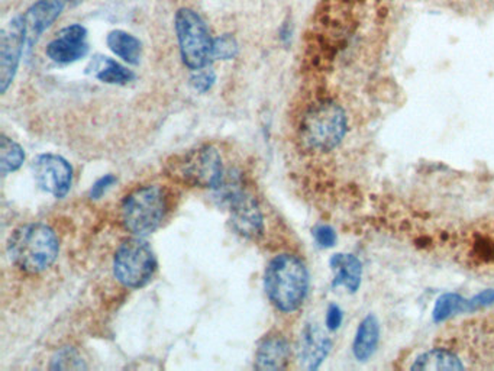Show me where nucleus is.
<instances>
[{"instance_id": "nucleus-14", "label": "nucleus", "mask_w": 494, "mask_h": 371, "mask_svg": "<svg viewBox=\"0 0 494 371\" xmlns=\"http://www.w3.org/2000/svg\"><path fill=\"white\" fill-rule=\"evenodd\" d=\"M290 343L285 336L274 334L265 336L258 345L255 354V368L257 370H281L287 367L290 359Z\"/></svg>"}, {"instance_id": "nucleus-17", "label": "nucleus", "mask_w": 494, "mask_h": 371, "mask_svg": "<svg viewBox=\"0 0 494 371\" xmlns=\"http://www.w3.org/2000/svg\"><path fill=\"white\" fill-rule=\"evenodd\" d=\"M106 43L114 54H116L119 59H122L123 61H127L128 64L137 66L139 63L141 54H143V47H141V43L137 36L121 31V29H116V31H112L107 36Z\"/></svg>"}, {"instance_id": "nucleus-22", "label": "nucleus", "mask_w": 494, "mask_h": 371, "mask_svg": "<svg viewBox=\"0 0 494 371\" xmlns=\"http://www.w3.org/2000/svg\"><path fill=\"white\" fill-rule=\"evenodd\" d=\"M86 364L74 348H63L52 357L51 370H84Z\"/></svg>"}, {"instance_id": "nucleus-15", "label": "nucleus", "mask_w": 494, "mask_h": 371, "mask_svg": "<svg viewBox=\"0 0 494 371\" xmlns=\"http://www.w3.org/2000/svg\"><path fill=\"white\" fill-rule=\"evenodd\" d=\"M331 267L335 272L333 286H344L349 292H356L361 283V263L349 254H335L331 258Z\"/></svg>"}, {"instance_id": "nucleus-18", "label": "nucleus", "mask_w": 494, "mask_h": 371, "mask_svg": "<svg viewBox=\"0 0 494 371\" xmlns=\"http://www.w3.org/2000/svg\"><path fill=\"white\" fill-rule=\"evenodd\" d=\"M91 66L95 70L96 79L100 80L102 83L128 84L135 79L131 70H128L109 57H99V59H95Z\"/></svg>"}, {"instance_id": "nucleus-11", "label": "nucleus", "mask_w": 494, "mask_h": 371, "mask_svg": "<svg viewBox=\"0 0 494 371\" xmlns=\"http://www.w3.org/2000/svg\"><path fill=\"white\" fill-rule=\"evenodd\" d=\"M89 52L88 31L82 25L74 24L59 31L56 40L48 43L45 54L54 63L70 64L83 59Z\"/></svg>"}, {"instance_id": "nucleus-7", "label": "nucleus", "mask_w": 494, "mask_h": 371, "mask_svg": "<svg viewBox=\"0 0 494 371\" xmlns=\"http://www.w3.org/2000/svg\"><path fill=\"white\" fill-rule=\"evenodd\" d=\"M157 269L155 254L143 237L122 242L114 258V274L121 285L139 288L150 283Z\"/></svg>"}, {"instance_id": "nucleus-4", "label": "nucleus", "mask_w": 494, "mask_h": 371, "mask_svg": "<svg viewBox=\"0 0 494 371\" xmlns=\"http://www.w3.org/2000/svg\"><path fill=\"white\" fill-rule=\"evenodd\" d=\"M166 171L176 182L202 189H218L225 178L221 154L210 146L171 157L167 162Z\"/></svg>"}, {"instance_id": "nucleus-1", "label": "nucleus", "mask_w": 494, "mask_h": 371, "mask_svg": "<svg viewBox=\"0 0 494 371\" xmlns=\"http://www.w3.org/2000/svg\"><path fill=\"white\" fill-rule=\"evenodd\" d=\"M265 293L280 312H294L305 302L309 272L305 263L293 254H280L270 261L264 274Z\"/></svg>"}, {"instance_id": "nucleus-9", "label": "nucleus", "mask_w": 494, "mask_h": 371, "mask_svg": "<svg viewBox=\"0 0 494 371\" xmlns=\"http://www.w3.org/2000/svg\"><path fill=\"white\" fill-rule=\"evenodd\" d=\"M34 176L41 189L54 198H64L70 192L73 182V169L63 157L54 154H41L32 164Z\"/></svg>"}, {"instance_id": "nucleus-24", "label": "nucleus", "mask_w": 494, "mask_h": 371, "mask_svg": "<svg viewBox=\"0 0 494 371\" xmlns=\"http://www.w3.org/2000/svg\"><path fill=\"white\" fill-rule=\"evenodd\" d=\"M215 82H216V75H215L214 70H208L206 67L202 68V70H198V73L190 79V84L199 93L209 91L212 86H214Z\"/></svg>"}, {"instance_id": "nucleus-27", "label": "nucleus", "mask_w": 494, "mask_h": 371, "mask_svg": "<svg viewBox=\"0 0 494 371\" xmlns=\"http://www.w3.org/2000/svg\"><path fill=\"white\" fill-rule=\"evenodd\" d=\"M341 322H342V312L336 304H331L326 313V325L331 331L340 328Z\"/></svg>"}, {"instance_id": "nucleus-10", "label": "nucleus", "mask_w": 494, "mask_h": 371, "mask_svg": "<svg viewBox=\"0 0 494 371\" xmlns=\"http://www.w3.org/2000/svg\"><path fill=\"white\" fill-rule=\"evenodd\" d=\"M231 224L241 237L258 240L264 233L262 209L253 194L237 190L231 196Z\"/></svg>"}, {"instance_id": "nucleus-2", "label": "nucleus", "mask_w": 494, "mask_h": 371, "mask_svg": "<svg viewBox=\"0 0 494 371\" xmlns=\"http://www.w3.org/2000/svg\"><path fill=\"white\" fill-rule=\"evenodd\" d=\"M59 237L45 224L20 226L9 238V258L18 269L28 274L50 269L59 257Z\"/></svg>"}, {"instance_id": "nucleus-5", "label": "nucleus", "mask_w": 494, "mask_h": 371, "mask_svg": "<svg viewBox=\"0 0 494 371\" xmlns=\"http://www.w3.org/2000/svg\"><path fill=\"white\" fill-rule=\"evenodd\" d=\"M169 203L160 186H144L128 194L121 206V219L135 237H145L159 229L166 217Z\"/></svg>"}, {"instance_id": "nucleus-8", "label": "nucleus", "mask_w": 494, "mask_h": 371, "mask_svg": "<svg viewBox=\"0 0 494 371\" xmlns=\"http://www.w3.org/2000/svg\"><path fill=\"white\" fill-rule=\"evenodd\" d=\"M27 43L24 16H16L2 31L0 38V91L12 84Z\"/></svg>"}, {"instance_id": "nucleus-13", "label": "nucleus", "mask_w": 494, "mask_h": 371, "mask_svg": "<svg viewBox=\"0 0 494 371\" xmlns=\"http://www.w3.org/2000/svg\"><path fill=\"white\" fill-rule=\"evenodd\" d=\"M333 343L324 329L319 328L317 324H308L302 331L297 356L301 366L306 370H317L324 359L328 357Z\"/></svg>"}, {"instance_id": "nucleus-16", "label": "nucleus", "mask_w": 494, "mask_h": 371, "mask_svg": "<svg viewBox=\"0 0 494 371\" xmlns=\"http://www.w3.org/2000/svg\"><path fill=\"white\" fill-rule=\"evenodd\" d=\"M379 322L372 315L364 318L358 331H357L356 340H354V356L360 361H367L376 351L379 345Z\"/></svg>"}, {"instance_id": "nucleus-21", "label": "nucleus", "mask_w": 494, "mask_h": 371, "mask_svg": "<svg viewBox=\"0 0 494 371\" xmlns=\"http://www.w3.org/2000/svg\"><path fill=\"white\" fill-rule=\"evenodd\" d=\"M468 309H473L471 300H466L459 295H452V293L443 295L436 304L435 311H434V320H447L448 316L452 315V313L463 312V311H468Z\"/></svg>"}, {"instance_id": "nucleus-26", "label": "nucleus", "mask_w": 494, "mask_h": 371, "mask_svg": "<svg viewBox=\"0 0 494 371\" xmlns=\"http://www.w3.org/2000/svg\"><path fill=\"white\" fill-rule=\"evenodd\" d=\"M114 183H116V178L114 174H106V176H103V178H100L95 185L91 186L90 198H102L105 192H106V190L109 189Z\"/></svg>"}, {"instance_id": "nucleus-20", "label": "nucleus", "mask_w": 494, "mask_h": 371, "mask_svg": "<svg viewBox=\"0 0 494 371\" xmlns=\"http://www.w3.org/2000/svg\"><path fill=\"white\" fill-rule=\"evenodd\" d=\"M25 153L20 144H16L13 139L8 138L6 135H2L0 138V170L2 174L12 173L20 169L24 164Z\"/></svg>"}, {"instance_id": "nucleus-23", "label": "nucleus", "mask_w": 494, "mask_h": 371, "mask_svg": "<svg viewBox=\"0 0 494 371\" xmlns=\"http://www.w3.org/2000/svg\"><path fill=\"white\" fill-rule=\"evenodd\" d=\"M238 56V43L231 34L216 38L214 43V57L219 59H232Z\"/></svg>"}, {"instance_id": "nucleus-19", "label": "nucleus", "mask_w": 494, "mask_h": 371, "mask_svg": "<svg viewBox=\"0 0 494 371\" xmlns=\"http://www.w3.org/2000/svg\"><path fill=\"white\" fill-rule=\"evenodd\" d=\"M413 370H463L464 366L459 361V357L452 352L443 351V350H431L423 352L422 356L415 359L412 366Z\"/></svg>"}, {"instance_id": "nucleus-6", "label": "nucleus", "mask_w": 494, "mask_h": 371, "mask_svg": "<svg viewBox=\"0 0 494 371\" xmlns=\"http://www.w3.org/2000/svg\"><path fill=\"white\" fill-rule=\"evenodd\" d=\"M176 34L183 63L190 70H202L214 59V43L205 20L193 9H178L175 18Z\"/></svg>"}, {"instance_id": "nucleus-12", "label": "nucleus", "mask_w": 494, "mask_h": 371, "mask_svg": "<svg viewBox=\"0 0 494 371\" xmlns=\"http://www.w3.org/2000/svg\"><path fill=\"white\" fill-rule=\"evenodd\" d=\"M68 0H36L25 12L27 43L32 47L40 36L51 27L67 6Z\"/></svg>"}, {"instance_id": "nucleus-25", "label": "nucleus", "mask_w": 494, "mask_h": 371, "mask_svg": "<svg viewBox=\"0 0 494 371\" xmlns=\"http://www.w3.org/2000/svg\"><path fill=\"white\" fill-rule=\"evenodd\" d=\"M313 237L317 240L318 244L324 249L333 247L336 242V233L331 226L320 225L313 231Z\"/></svg>"}, {"instance_id": "nucleus-3", "label": "nucleus", "mask_w": 494, "mask_h": 371, "mask_svg": "<svg viewBox=\"0 0 494 371\" xmlns=\"http://www.w3.org/2000/svg\"><path fill=\"white\" fill-rule=\"evenodd\" d=\"M347 132V116L342 107L333 100H322L309 107L299 127V139L303 148L326 153L335 148Z\"/></svg>"}]
</instances>
